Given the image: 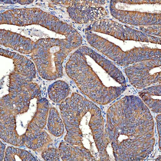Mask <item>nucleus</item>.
<instances>
[{
    "mask_svg": "<svg viewBox=\"0 0 161 161\" xmlns=\"http://www.w3.org/2000/svg\"><path fill=\"white\" fill-rule=\"evenodd\" d=\"M140 30L147 34L153 35L157 36H161V25L140 26Z\"/></svg>",
    "mask_w": 161,
    "mask_h": 161,
    "instance_id": "nucleus-21",
    "label": "nucleus"
},
{
    "mask_svg": "<svg viewBox=\"0 0 161 161\" xmlns=\"http://www.w3.org/2000/svg\"><path fill=\"white\" fill-rule=\"evenodd\" d=\"M42 157L45 161H60V155L59 151L54 148H49L43 150L42 153Z\"/></svg>",
    "mask_w": 161,
    "mask_h": 161,
    "instance_id": "nucleus-20",
    "label": "nucleus"
},
{
    "mask_svg": "<svg viewBox=\"0 0 161 161\" xmlns=\"http://www.w3.org/2000/svg\"><path fill=\"white\" fill-rule=\"evenodd\" d=\"M0 1H1V2L5 3H19L22 5L30 4L32 3L33 2V1H19H19L18 0H16V1H14V0H12V1H3V0H1Z\"/></svg>",
    "mask_w": 161,
    "mask_h": 161,
    "instance_id": "nucleus-22",
    "label": "nucleus"
},
{
    "mask_svg": "<svg viewBox=\"0 0 161 161\" xmlns=\"http://www.w3.org/2000/svg\"><path fill=\"white\" fill-rule=\"evenodd\" d=\"M0 137L13 146L23 147L24 135L20 136L16 130V117L18 115L9 100L4 96L1 99Z\"/></svg>",
    "mask_w": 161,
    "mask_h": 161,
    "instance_id": "nucleus-11",
    "label": "nucleus"
},
{
    "mask_svg": "<svg viewBox=\"0 0 161 161\" xmlns=\"http://www.w3.org/2000/svg\"><path fill=\"white\" fill-rule=\"evenodd\" d=\"M48 96L55 103H62L70 93L68 84L63 80H57L50 85L47 90Z\"/></svg>",
    "mask_w": 161,
    "mask_h": 161,
    "instance_id": "nucleus-17",
    "label": "nucleus"
},
{
    "mask_svg": "<svg viewBox=\"0 0 161 161\" xmlns=\"http://www.w3.org/2000/svg\"><path fill=\"white\" fill-rule=\"evenodd\" d=\"M82 42L64 38H42L36 42L31 57L40 75L53 80L62 77L63 63L72 51Z\"/></svg>",
    "mask_w": 161,
    "mask_h": 161,
    "instance_id": "nucleus-4",
    "label": "nucleus"
},
{
    "mask_svg": "<svg viewBox=\"0 0 161 161\" xmlns=\"http://www.w3.org/2000/svg\"><path fill=\"white\" fill-rule=\"evenodd\" d=\"M105 136L115 161L143 160L155 145L153 116L142 99L126 96L108 109Z\"/></svg>",
    "mask_w": 161,
    "mask_h": 161,
    "instance_id": "nucleus-1",
    "label": "nucleus"
},
{
    "mask_svg": "<svg viewBox=\"0 0 161 161\" xmlns=\"http://www.w3.org/2000/svg\"><path fill=\"white\" fill-rule=\"evenodd\" d=\"M47 121L49 133L55 137L61 136L64 132V124L57 110L54 107L50 109Z\"/></svg>",
    "mask_w": 161,
    "mask_h": 161,
    "instance_id": "nucleus-18",
    "label": "nucleus"
},
{
    "mask_svg": "<svg viewBox=\"0 0 161 161\" xmlns=\"http://www.w3.org/2000/svg\"><path fill=\"white\" fill-rule=\"evenodd\" d=\"M0 24L19 26L39 25L69 39L82 42L81 35L72 26L39 8L6 11L1 14Z\"/></svg>",
    "mask_w": 161,
    "mask_h": 161,
    "instance_id": "nucleus-5",
    "label": "nucleus"
},
{
    "mask_svg": "<svg viewBox=\"0 0 161 161\" xmlns=\"http://www.w3.org/2000/svg\"><path fill=\"white\" fill-rule=\"evenodd\" d=\"M0 43L1 45L10 47L23 54H29L34 49L36 42L19 34L1 29Z\"/></svg>",
    "mask_w": 161,
    "mask_h": 161,
    "instance_id": "nucleus-13",
    "label": "nucleus"
},
{
    "mask_svg": "<svg viewBox=\"0 0 161 161\" xmlns=\"http://www.w3.org/2000/svg\"><path fill=\"white\" fill-rule=\"evenodd\" d=\"M19 158V161H36L37 160L29 152L13 147H8L5 151L4 161H14Z\"/></svg>",
    "mask_w": 161,
    "mask_h": 161,
    "instance_id": "nucleus-19",
    "label": "nucleus"
},
{
    "mask_svg": "<svg viewBox=\"0 0 161 161\" xmlns=\"http://www.w3.org/2000/svg\"><path fill=\"white\" fill-rule=\"evenodd\" d=\"M144 104L152 112L159 113L161 112V86L159 85L145 88L139 93Z\"/></svg>",
    "mask_w": 161,
    "mask_h": 161,
    "instance_id": "nucleus-15",
    "label": "nucleus"
},
{
    "mask_svg": "<svg viewBox=\"0 0 161 161\" xmlns=\"http://www.w3.org/2000/svg\"><path fill=\"white\" fill-rule=\"evenodd\" d=\"M1 147H0V161H3L4 160L5 157V145L1 142Z\"/></svg>",
    "mask_w": 161,
    "mask_h": 161,
    "instance_id": "nucleus-24",
    "label": "nucleus"
},
{
    "mask_svg": "<svg viewBox=\"0 0 161 161\" xmlns=\"http://www.w3.org/2000/svg\"><path fill=\"white\" fill-rule=\"evenodd\" d=\"M59 108L67 132L65 142L92 155L91 148L93 151L94 144L99 161H110L107 151L109 143L105 136V121L100 108L75 93L64 100Z\"/></svg>",
    "mask_w": 161,
    "mask_h": 161,
    "instance_id": "nucleus-2",
    "label": "nucleus"
},
{
    "mask_svg": "<svg viewBox=\"0 0 161 161\" xmlns=\"http://www.w3.org/2000/svg\"><path fill=\"white\" fill-rule=\"evenodd\" d=\"M110 9L112 16L124 23L140 26L161 25V12L127 10L118 5L115 1H111Z\"/></svg>",
    "mask_w": 161,
    "mask_h": 161,
    "instance_id": "nucleus-12",
    "label": "nucleus"
},
{
    "mask_svg": "<svg viewBox=\"0 0 161 161\" xmlns=\"http://www.w3.org/2000/svg\"><path fill=\"white\" fill-rule=\"evenodd\" d=\"M5 96L9 100L18 114L27 112L32 99L41 98L40 88L36 83L33 82L25 86L20 92L13 98H9L7 95Z\"/></svg>",
    "mask_w": 161,
    "mask_h": 161,
    "instance_id": "nucleus-14",
    "label": "nucleus"
},
{
    "mask_svg": "<svg viewBox=\"0 0 161 161\" xmlns=\"http://www.w3.org/2000/svg\"><path fill=\"white\" fill-rule=\"evenodd\" d=\"M58 151L63 161H96L91 154L83 152L66 142H62L59 145Z\"/></svg>",
    "mask_w": 161,
    "mask_h": 161,
    "instance_id": "nucleus-16",
    "label": "nucleus"
},
{
    "mask_svg": "<svg viewBox=\"0 0 161 161\" xmlns=\"http://www.w3.org/2000/svg\"><path fill=\"white\" fill-rule=\"evenodd\" d=\"M86 29L91 32L108 35L121 41H135L161 44L160 37L149 35L108 19H102L94 22Z\"/></svg>",
    "mask_w": 161,
    "mask_h": 161,
    "instance_id": "nucleus-8",
    "label": "nucleus"
},
{
    "mask_svg": "<svg viewBox=\"0 0 161 161\" xmlns=\"http://www.w3.org/2000/svg\"><path fill=\"white\" fill-rule=\"evenodd\" d=\"M156 122H157V127H158V133L159 135V147L160 150H161V114H159L156 117Z\"/></svg>",
    "mask_w": 161,
    "mask_h": 161,
    "instance_id": "nucleus-23",
    "label": "nucleus"
},
{
    "mask_svg": "<svg viewBox=\"0 0 161 161\" xmlns=\"http://www.w3.org/2000/svg\"><path fill=\"white\" fill-rule=\"evenodd\" d=\"M37 108L34 116L28 125L24 135L25 145L34 151H42L52 142L48 134L43 130L46 125L49 109L45 98L37 99Z\"/></svg>",
    "mask_w": 161,
    "mask_h": 161,
    "instance_id": "nucleus-7",
    "label": "nucleus"
},
{
    "mask_svg": "<svg viewBox=\"0 0 161 161\" xmlns=\"http://www.w3.org/2000/svg\"><path fill=\"white\" fill-rule=\"evenodd\" d=\"M65 70L81 92L99 105L109 104L123 93L104 82L79 48L70 55Z\"/></svg>",
    "mask_w": 161,
    "mask_h": 161,
    "instance_id": "nucleus-3",
    "label": "nucleus"
},
{
    "mask_svg": "<svg viewBox=\"0 0 161 161\" xmlns=\"http://www.w3.org/2000/svg\"><path fill=\"white\" fill-rule=\"evenodd\" d=\"M106 1H70L67 12L70 19L79 24L92 23L108 15L102 7Z\"/></svg>",
    "mask_w": 161,
    "mask_h": 161,
    "instance_id": "nucleus-10",
    "label": "nucleus"
},
{
    "mask_svg": "<svg viewBox=\"0 0 161 161\" xmlns=\"http://www.w3.org/2000/svg\"><path fill=\"white\" fill-rule=\"evenodd\" d=\"M85 33L91 46L121 66H129L144 60L161 59V49L142 47L124 51L93 32L85 29Z\"/></svg>",
    "mask_w": 161,
    "mask_h": 161,
    "instance_id": "nucleus-6",
    "label": "nucleus"
},
{
    "mask_svg": "<svg viewBox=\"0 0 161 161\" xmlns=\"http://www.w3.org/2000/svg\"><path fill=\"white\" fill-rule=\"evenodd\" d=\"M161 59H150L127 66L125 72L131 84L141 89L161 83Z\"/></svg>",
    "mask_w": 161,
    "mask_h": 161,
    "instance_id": "nucleus-9",
    "label": "nucleus"
}]
</instances>
